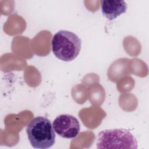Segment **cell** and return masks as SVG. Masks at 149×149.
Masks as SVG:
<instances>
[{
	"instance_id": "6da1fadb",
	"label": "cell",
	"mask_w": 149,
	"mask_h": 149,
	"mask_svg": "<svg viewBox=\"0 0 149 149\" xmlns=\"http://www.w3.org/2000/svg\"><path fill=\"white\" fill-rule=\"evenodd\" d=\"M28 139L34 148L51 147L55 142V134L51 121L44 116H37L26 127Z\"/></svg>"
},
{
	"instance_id": "5b68a950",
	"label": "cell",
	"mask_w": 149,
	"mask_h": 149,
	"mask_svg": "<svg viewBox=\"0 0 149 149\" xmlns=\"http://www.w3.org/2000/svg\"><path fill=\"white\" fill-rule=\"evenodd\" d=\"M101 8L103 16L109 20H112L125 13L127 5L124 1L102 0Z\"/></svg>"
},
{
	"instance_id": "7a4b0ae2",
	"label": "cell",
	"mask_w": 149,
	"mask_h": 149,
	"mask_svg": "<svg viewBox=\"0 0 149 149\" xmlns=\"http://www.w3.org/2000/svg\"><path fill=\"white\" fill-rule=\"evenodd\" d=\"M51 44L52 52L58 59L70 62L79 54L81 40L74 33L61 30L54 34Z\"/></svg>"
},
{
	"instance_id": "3957f363",
	"label": "cell",
	"mask_w": 149,
	"mask_h": 149,
	"mask_svg": "<svg viewBox=\"0 0 149 149\" xmlns=\"http://www.w3.org/2000/svg\"><path fill=\"white\" fill-rule=\"evenodd\" d=\"M97 148H137V142L133 134L124 129H111L100 132L96 142Z\"/></svg>"
},
{
	"instance_id": "277c9868",
	"label": "cell",
	"mask_w": 149,
	"mask_h": 149,
	"mask_svg": "<svg viewBox=\"0 0 149 149\" xmlns=\"http://www.w3.org/2000/svg\"><path fill=\"white\" fill-rule=\"evenodd\" d=\"M52 126L54 131L59 136L66 139L75 138L78 136L80 129L78 119L69 114L58 116L54 119Z\"/></svg>"
}]
</instances>
